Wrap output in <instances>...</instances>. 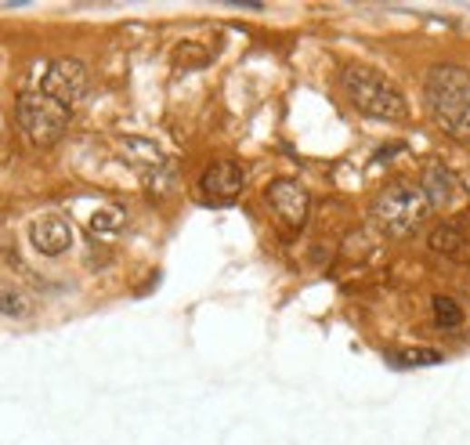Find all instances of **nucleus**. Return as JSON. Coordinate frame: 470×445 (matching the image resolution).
Wrapping results in <instances>:
<instances>
[{
  "label": "nucleus",
  "instance_id": "nucleus-1",
  "mask_svg": "<svg viewBox=\"0 0 470 445\" xmlns=\"http://www.w3.org/2000/svg\"><path fill=\"white\" fill-rule=\"evenodd\" d=\"M431 120L456 141H470V73L464 65L442 62L424 80Z\"/></svg>",
  "mask_w": 470,
  "mask_h": 445
},
{
  "label": "nucleus",
  "instance_id": "nucleus-2",
  "mask_svg": "<svg viewBox=\"0 0 470 445\" xmlns=\"http://www.w3.org/2000/svg\"><path fill=\"white\" fill-rule=\"evenodd\" d=\"M340 87L344 94L351 98V105L362 112V116H373V120H391V123H402L409 116V102L406 94L377 69L369 65H344L340 69Z\"/></svg>",
  "mask_w": 470,
  "mask_h": 445
},
{
  "label": "nucleus",
  "instance_id": "nucleus-3",
  "mask_svg": "<svg viewBox=\"0 0 470 445\" xmlns=\"http://www.w3.org/2000/svg\"><path fill=\"white\" fill-rule=\"evenodd\" d=\"M15 120L33 145H54L65 134V127L73 120V109L62 105L58 98L44 94L40 87H25L15 102Z\"/></svg>",
  "mask_w": 470,
  "mask_h": 445
},
{
  "label": "nucleus",
  "instance_id": "nucleus-4",
  "mask_svg": "<svg viewBox=\"0 0 470 445\" xmlns=\"http://www.w3.org/2000/svg\"><path fill=\"white\" fill-rule=\"evenodd\" d=\"M373 214H377V221L384 225V232H391V236H413V232L427 221L431 199H427L424 185L395 181V185H387V189L377 196Z\"/></svg>",
  "mask_w": 470,
  "mask_h": 445
},
{
  "label": "nucleus",
  "instance_id": "nucleus-5",
  "mask_svg": "<svg viewBox=\"0 0 470 445\" xmlns=\"http://www.w3.org/2000/svg\"><path fill=\"white\" fill-rule=\"evenodd\" d=\"M40 91L73 109L87 94V69H83V62H76V58H54V62H47L44 80H40Z\"/></svg>",
  "mask_w": 470,
  "mask_h": 445
},
{
  "label": "nucleus",
  "instance_id": "nucleus-6",
  "mask_svg": "<svg viewBox=\"0 0 470 445\" xmlns=\"http://www.w3.org/2000/svg\"><path fill=\"white\" fill-rule=\"evenodd\" d=\"M264 199H268V207L289 225V228H300L304 221H308V207H311V199H308V192L297 185V181H289V178H279V181H271L268 185V192H264Z\"/></svg>",
  "mask_w": 470,
  "mask_h": 445
},
{
  "label": "nucleus",
  "instance_id": "nucleus-7",
  "mask_svg": "<svg viewBox=\"0 0 470 445\" xmlns=\"http://www.w3.org/2000/svg\"><path fill=\"white\" fill-rule=\"evenodd\" d=\"M29 243H33L40 254L58 257V254H65V250L73 247V228H69L65 218L44 214V218H36V221L29 225Z\"/></svg>",
  "mask_w": 470,
  "mask_h": 445
},
{
  "label": "nucleus",
  "instance_id": "nucleus-8",
  "mask_svg": "<svg viewBox=\"0 0 470 445\" xmlns=\"http://www.w3.org/2000/svg\"><path fill=\"white\" fill-rule=\"evenodd\" d=\"M200 189H203V196H207L211 203H232L235 196L242 192V170H239V163H232V160L211 163V167L203 170Z\"/></svg>",
  "mask_w": 470,
  "mask_h": 445
},
{
  "label": "nucleus",
  "instance_id": "nucleus-9",
  "mask_svg": "<svg viewBox=\"0 0 470 445\" xmlns=\"http://www.w3.org/2000/svg\"><path fill=\"white\" fill-rule=\"evenodd\" d=\"M420 185H424V192H427L431 207H449V203H456V199H460V181H456V174H453L449 167H442V163L427 167Z\"/></svg>",
  "mask_w": 470,
  "mask_h": 445
},
{
  "label": "nucleus",
  "instance_id": "nucleus-10",
  "mask_svg": "<svg viewBox=\"0 0 470 445\" xmlns=\"http://www.w3.org/2000/svg\"><path fill=\"white\" fill-rule=\"evenodd\" d=\"M91 239H116L120 228H123V210L120 207H102L94 218H91Z\"/></svg>",
  "mask_w": 470,
  "mask_h": 445
},
{
  "label": "nucleus",
  "instance_id": "nucleus-11",
  "mask_svg": "<svg viewBox=\"0 0 470 445\" xmlns=\"http://www.w3.org/2000/svg\"><path fill=\"white\" fill-rule=\"evenodd\" d=\"M431 250H438V254H464L467 250V236H464V228L460 225H438L435 232H431Z\"/></svg>",
  "mask_w": 470,
  "mask_h": 445
},
{
  "label": "nucleus",
  "instance_id": "nucleus-12",
  "mask_svg": "<svg viewBox=\"0 0 470 445\" xmlns=\"http://www.w3.org/2000/svg\"><path fill=\"white\" fill-rule=\"evenodd\" d=\"M33 312V301L25 297L22 286L15 283H0V315H11V319H25Z\"/></svg>",
  "mask_w": 470,
  "mask_h": 445
},
{
  "label": "nucleus",
  "instance_id": "nucleus-13",
  "mask_svg": "<svg viewBox=\"0 0 470 445\" xmlns=\"http://www.w3.org/2000/svg\"><path fill=\"white\" fill-rule=\"evenodd\" d=\"M435 323L442 326V330H449V326H460L464 323V308L456 305V301H449V297H435Z\"/></svg>",
  "mask_w": 470,
  "mask_h": 445
},
{
  "label": "nucleus",
  "instance_id": "nucleus-14",
  "mask_svg": "<svg viewBox=\"0 0 470 445\" xmlns=\"http://www.w3.org/2000/svg\"><path fill=\"white\" fill-rule=\"evenodd\" d=\"M391 363H395V366H435V363H442V355H438V352L409 348V352H395Z\"/></svg>",
  "mask_w": 470,
  "mask_h": 445
}]
</instances>
